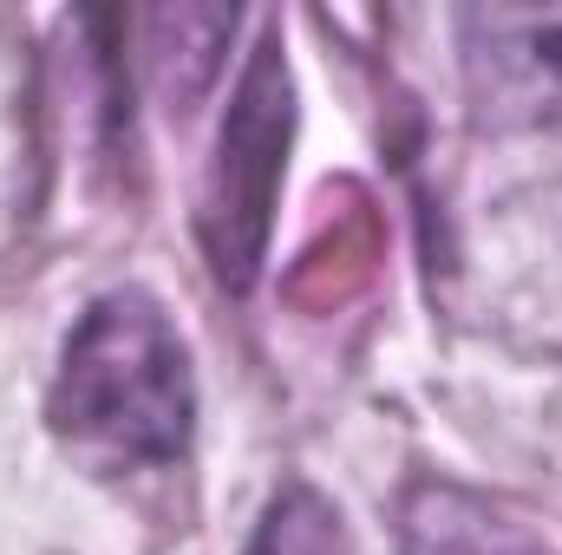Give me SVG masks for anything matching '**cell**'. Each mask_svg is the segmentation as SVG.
I'll return each instance as SVG.
<instances>
[{
	"label": "cell",
	"mask_w": 562,
	"mask_h": 555,
	"mask_svg": "<svg viewBox=\"0 0 562 555\" xmlns=\"http://www.w3.org/2000/svg\"><path fill=\"white\" fill-rule=\"evenodd\" d=\"M53 438L92 471L177 464L196 431V373L170 314L144 287L99 294L66 333L53 393Z\"/></svg>",
	"instance_id": "6da1fadb"
},
{
	"label": "cell",
	"mask_w": 562,
	"mask_h": 555,
	"mask_svg": "<svg viewBox=\"0 0 562 555\" xmlns=\"http://www.w3.org/2000/svg\"><path fill=\"white\" fill-rule=\"evenodd\" d=\"M288 138H294V79L281 59V33L269 26L236 79V99L223 112L216 157H210L203 196H196V236H203L210 275L229 294H249L262 275L276 196L288 177Z\"/></svg>",
	"instance_id": "7a4b0ae2"
},
{
	"label": "cell",
	"mask_w": 562,
	"mask_h": 555,
	"mask_svg": "<svg viewBox=\"0 0 562 555\" xmlns=\"http://www.w3.org/2000/svg\"><path fill=\"white\" fill-rule=\"evenodd\" d=\"M458 53L471 112L484 125H562V7H464Z\"/></svg>",
	"instance_id": "3957f363"
},
{
	"label": "cell",
	"mask_w": 562,
	"mask_h": 555,
	"mask_svg": "<svg viewBox=\"0 0 562 555\" xmlns=\"http://www.w3.org/2000/svg\"><path fill=\"white\" fill-rule=\"evenodd\" d=\"M400 543H406V555H550V543L524 517H510L484 490H464L445 477H425L406 490Z\"/></svg>",
	"instance_id": "277c9868"
},
{
	"label": "cell",
	"mask_w": 562,
	"mask_h": 555,
	"mask_svg": "<svg viewBox=\"0 0 562 555\" xmlns=\"http://www.w3.org/2000/svg\"><path fill=\"white\" fill-rule=\"evenodd\" d=\"M249 555H353V536H347L340 510L307 477H294L269 497V510L249 536Z\"/></svg>",
	"instance_id": "5b68a950"
}]
</instances>
